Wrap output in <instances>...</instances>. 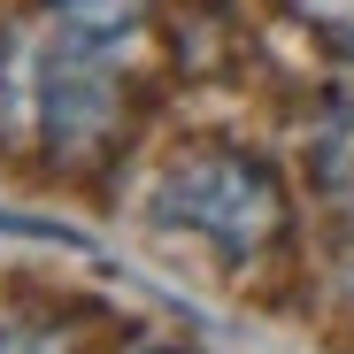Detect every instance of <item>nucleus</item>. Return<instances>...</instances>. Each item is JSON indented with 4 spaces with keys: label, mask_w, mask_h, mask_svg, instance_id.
<instances>
[{
    "label": "nucleus",
    "mask_w": 354,
    "mask_h": 354,
    "mask_svg": "<svg viewBox=\"0 0 354 354\" xmlns=\"http://www.w3.org/2000/svg\"><path fill=\"white\" fill-rule=\"evenodd\" d=\"M54 8H62L85 39H124V31L139 24V8H147V0H54Z\"/></svg>",
    "instance_id": "obj_3"
},
{
    "label": "nucleus",
    "mask_w": 354,
    "mask_h": 354,
    "mask_svg": "<svg viewBox=\"0 0 354 354\" xmlns=\"http://www.w3.org/2000/svg\"><path fill=\"white\" fill-rule=\"evenodd\" d=\"M139 354H177V346H139Z\"/></svg>",
    "instance_id": "obj_5"
},
{
    "label": "nucleus",
    "mask_w": 354,
    "mask_h": 354,
    "mask_svg": "<svg viewBox=\"0 0 354 354\" xmlns=\"http://www.w3.org/2000/svg\"><path fill=\"white\" fill-rule=\"evenodd\" d=\"M100 100H108V85H100V70L77 46H62V54L39 62V115H46L54 139H85L100 124Z\"/></svg>",
    "instance_id": "obj_2"
},
{
    "label": "nucleus",
    "mask_w": 354,
    "mask_h": 354,
    "mask_svg": "<svg viewBox=\"0 0 354 354\" xmlns=\"http://www.w3.org/2000/svg\"><path fill=\"white\" fill-rule=\"evenodd\" d=\"M154 216L169 231H193L216 254H254L277 223V185L239 154H177L154 185Z\"/></svg>",
    "instance_id": "obj_1"
},
{
    "label": "nucleus",
    "mask_w": 354,
    "mask_h": 354,
    "mask_svg": "<svg viewBox=\"0 0 354 354\" xmlns=\"http://www.w3.org/2000/svg\"><path fill=\"white\" fill-rule=\"evenodd\" d=\"M292 8H301L339 54H354V0H292Z\"/></svg>",
    "instance_id": "obj_4"
}]
</instances>
